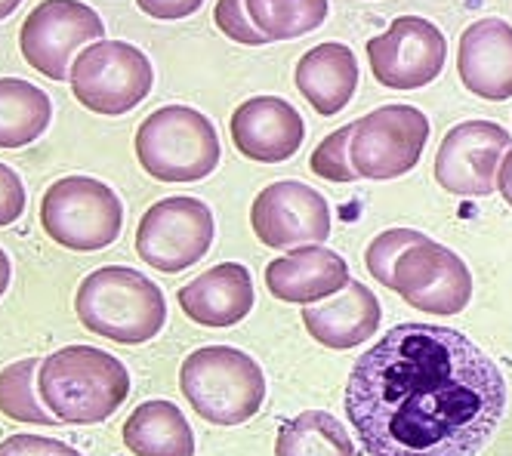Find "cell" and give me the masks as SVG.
Masks as SVG:
<instances>
[{"mask_svg":"<svg viewBox=\"0 0 512 456\" xmlns=\"http://www.w3.org/2000/svg\"><path fill=\"white\" fill-rule=\"evenodd\" d=\"M506 410L500 367L454 327L398 324L364 352L346 416L368 456H475Z\"/></svg>","mask_w":512,"mask_h":456,"instance_id":"6da1fadb","label":"cell"},{"mask_svg":"<svg viewBox=\"0 0 512 456\" xmlns=\"http://www.w3.org/2000/svg\"><path fill=\"white\" fill-rule=\"evenodd\" d=\"M130 370L96 346H65L38 364L44 407L68 426H99L130 398Z\"/></svg>","mask_w":512,"mask_h":456,"instance_id":"7a4b0ae2","label":"cell"},{"mask_svg":"<svg viewBox=\"0 0 512 456\" xmlns=\"http://www.w3.org/2000/svg\"><path fill=\"white\" fill-rule=\"evenodd\" d=\"M75 312L90 333L121 346H142L167 324V299L152 278L130 265H102L81 281Z\"/></svg>","mask_w":512,"mask_h":456,"instance_id":"3957f363","label":"cell"},{"mask_svg":"<svg viewBox=\"0 0 512 456\" xmlns=\"http://www.w3.org/2000/svg\"><path fill=\"white\" fill-rule=\"evenodd\" d=\"M182 398L213 426H241L266 401V376L247 352L235 346L195 349L179 367Z\"/></svg>","mask_w":512,"mask_h":456,"instance_id":"277c9868","label":"cell"},{"mask_svg":"<svg viewBox=\"0 0 512 456\" xmlns=\"http://www.w3.org/2000/svg\"><path fill=\"white\" fill-rule=\"evenodd\" d=\"M136 161L158 182H198L219 164V133L192 105H161L136 130Z\"/></svg>","mask_w":512,"mask_h":456,"instance_id":"5b68a950","label":"cell"},{"mask_svg":"<svg viewBox=\"0 0 512 456\" xmlns=\"http://www.w3.org/2000/svg\"><path fill=\"white\" fill-rule=\"evenodd\" d=\"M41 225L50 241L75 253L115 244L124 228V204L112 185L93 176L56 179L41 198Z\"/></svg>","mask_w":512,"mask_h":456,"instance_id":"8992f818","label":"cell"},{"mask_svg":"<svg viewBox=\"0 0 512 456\" xmlns=\"http://www.w3.org/2000/svg\"><path fill=\"white\" fill-rule=\"evenodd\" d=\"M75 99L93 114H127L155 87L152 59L127 41H102L84 47L68 68Z\"/></svg>","mask_w":512,"mask_h":456,"instance_id":"52a82bcc","label":"cell"},{"mask_svg":"<svg viewBox=\"0 0 512 456\" xmlns=\"http://www.w3.org/2000/svg\"><path fill=\"white\" fill-rule=\"evenodd\" d=\"M429 118L414 105H380L352 124L349 161L361 179H398L417 167L429 142Z\"/></svg>","mask_w":512,"mask_h":456,"instance_id":"ba28073f","label":"cell"},{"mask_svg":"<svg viewBox=\"0 0 512 456\" xmlns=\"http://www.w3.org/2000/svg\"><path fill=\"white\" fill-rule=\"evenodd\" d=\"M102 37L105 22L84 0H41L22 22L19 50L44 78L68 81L75 56Z\"/></svg>","mask_w":512,"mask_h":456,"instance_id":"9c48e42d","label":"cell"},{"mask_svg":"<svg viewBox=\"0 0 512 456\" xmlns=\"http://www.w3.org/2000/svg\"><path fill=\"white\" fill-rule=\"evenodd\" d=\"M213 235V210L198 198L173 195L142 213L136 228V253L152 269L176 275L207 256Z\"/></svg>","mask_w":512,"mask_h":456,"instance_id":"30bf717a","label":"cell"},{"mask_svg":"<svg viewBox=\"0 0 512 456\" xmlns=\"http://www.w3.org/2000/svg\"><path fill=\"white\" fill-rule=\"evenodd\" d=\"M389 290L426 315H457L472 299V275L454 250L423 238L398 256Z\"/></svg>","mask_w":512,"mask_h":456,"instance_id":"8fae6325","label":"cell"},{"mask_svg":"<svg viewBox=\"0 0 512 456\" xmlns=\"http://www.w3.org/2000/svg\"><path fill=\"white\" fill-rule=\"evenodd\" d=\"M374 78L389 90H420L445 68L448 41L423 16H398L380 37L368 41Z\"/></svg>","mask_w":512,"mask_h":456,"instance_id":"7c38bea8","label":"cell"},{"mask_svg":"<svg viewBox=\"0 0 512 456\" xmlns=\"http://www.w3.org/2000/svg\"><path fill=\"white\" fill-rule=\"evenodd\" d=\"M253 235L272 250L324 244L331 238V204L321 192L297 179L266 185L250 207Z\"/></svg>","mask_w":512,"mask_h":456,"instance_id":"4fadbf2b","label":"cell"},{"mask_svg":"<svg viewBox=\"0 0 512 456\" xmlns=\"http://www.w3.org/2000/svg\"><path fill=\"white\" fill-rule=\"evenodd\" d=\"M512 145L509 130L494 121H463L438 145L435 179L451 195L485 198L497 192V167Z\"/></svg>","mask_w":512,"mask_h":456,"instance_id":"5bb4252c","label":"cell"},{"mask_svg":"<svg viewBox=\"0 0 512 456\" xmlns=\"http://www.w3.org/2000/svg\"><path fill=\"white\" fill-rule=\"evenodd\" d=\"M306 121L281 96H253L232 114V142L256 164H281L300 151Z\"/></svg>","mask_w":512,"mask_h":456,"instance_id":"9a60e30c","label":"cell"},{"mask_svg":"<svg viewBox=\"0 0 512 456\" xmlns=\"http://www.w3.org/2000/svg\"><path fill=\"white\" fill-rule=\"evenodd\" d=\"M349 281L346 259L321 244L294 247L266 265L269 293L281 302H294V306H315L321 299H331Z\"/></svg>","mask_w":512,"mask_h":456,"instance_id":"2e32d148","label":"cell"},{"mask_svg":"<svg viewBox=\"0 0 512 456\" xmlns=\"http://www.w3.org/2000/svg\"><path fill=\"white\" fill-rule=\"evenodd\" d=\"M457 71L469 93L488 102L512 99V25L503 19L472 22L460 37Z\"/></svg>","mask_w":512,"mask_h":456,"instance_id":"e0dca14e","label":"cell"},{"mask_svg":"<svg viewBox=\"0 0 512 456\" xmlns=\"http://www.w3.org/2000/svg\"><path fill=\"white\" fill-rule=\"evenodd\" d=\"M176 299L189 321L223 330L241 324L250 315L256 290L250 272L241 262H219L204 275L192 278L186 287H179Z\"/></svg>","mask_w":512,"mask_h":456,"instance_id":"ac0fdd59","label":"cell"},{"mask_svg":"<svg viewBox=\"0 0 512 456\" xmlns=\"http://www.w3.org/2000/svg\"><path fill=\"white\" fill-rule=\"evenodd\" d=\"M380 318V299L361 281H349L327 302H315V306L303 309V324L309 336L334 352H346L368 342L380 330Z\"/></svg>","mask_w":512,"mask_h":456,"instance_id":"d6986e66","label":"cell"},{"mask_svg":"<svg viewBox=\"0 0 512 456\" xmlns=\"http://www.w3.org/2000/svg\"><path fill=\"white\" fill-rule=\"evenodd\" d=\"M297 90L318 114H337L358 90V62L346 44H318L297 62Z\"/></svg>","mask_w":512,"mask_h":456,"instance_id":"ffe728a7","label":"cell"},{"mask_svg":"<svg viewBox=\"0 0 512 456\" xmlns=\"http://www.w3.org/2000/svg\"><path fill=\"white\" fill-rule=\"evenodd\" d=\"M124 444L133 456H195V432L173 401H142L124 423Z\"/></svg>","mask_w":512,"mask_h":456,"instance_id":"44dd1931","label":"cell"},{"mask_svg":"<svg viewBox=\"0 0 512 456\" xmlns=\"http://www.w3.org/2000/svg\"><path fill=\"white\" fill-rule=\"evenodd\" d=\"M53 121V99L31 81L0 78V148H25Z\"/></svg>","mask_w":512,"mask_h":456,"instance_id":"7402d4cb","label":"cell"},{"mask_svg":"<svg viewBox=\"0 0 512 456\" xmlns=\"http://www.w3.org/2000/svg\"><path fill=\"white\" fill-rule=\"evenodd\" d=\"M275 456H355V444L337 416L306 410L281 426Z\"/></svg>","mask_w":512,"mask_h":456,"instance_id":"603a6c76","label":"cell"},{"mask_svg":"<svg viewBox=\"0 0 512 456\" xmlns=\"http://www.w3.org/2000/svg\"><path fill=\"white\" fill-rule=\"evenodd\" d=\"M247 16L266 41H297L315 31L331 4L327 0H244Z\"/></svg>","mask_w":512,"mask_h":456,"instance_id":"cb8c5ba5","label":"cell"},{"mask_svg":"<svg viewBox=\"0 0 512 456\" xmlns=\"http://www.w3.org/2000/svg\"><path fill=\"white\" fill-rule=\"evenodd\" d=\"M38 364L41 361L22 358L0 370V413L25 426H56L59 423L56 416L44 410V401L34 398V373H38Z\"/></svg>","mask_w":512,"mask_h":456,"instance_id":"d4e9b609","label":"cell"},{"mask_svg":"<svg viewBox=\"0 0 512 456\" xmlns=\"http://www.w3.org/2000/svg\"><path fill=\"white\" fill-rule=\"evenodd\" d=\"M423 238H426V235L417 232V228H389V232L377 235V238L368 244V253H364V262H368V272H371L380 284L392 287V269H395L398 256L405 253L408 247L420 244Z\"/></svg>","mask_w":512,"mask_h":456,"instance_id":"484cf974","label":"cell"},{"mask_svg":"<svg viewBox=\"0 0 512 456\" xmlns=\"http://www.w3.org/2000/svg\"><path fill=\"white\" fill-rule=\"evenodd\" d=\"M349 139H352V124L340 127L327 139H321V145L312 151V158H309L312 173L321 179H331V182L358 179V173L352 170V161H349Z\"/></svg>","mask_w":512,"mask_h":456,"instance_id":"4316f807","label":"cell"},{"mask_svg":"<svg viewBox=\"0 0 512 456\" xmlns=\"http://www.w3.org/2000/svg\"><path fill=\"white\" fill-rule=\"evenodd\" d=\"M213 19H216L219 31H223L226 37H232V41L244 44V47H263V44H269L266 37L256 31V25L250 22L244 0H216Z\"/></svg>","mask_w":512,"mask_h":456,"instance_id":"83f0119b","label":"cell"},{"mask_svg":"<svg viewBox=\"0 0 512 456\" xmlns=\"http://www.w3.org/2000/svg\"><path fill=\"white\" fill-rule=\"evenodd\" d=\"M0 456H84V453L50 435L19 432L0 441Z\"/></svg>","mask_w":512,"mask_h":456,"instance_id":"f1b7e54d","label":"cell"},{"mask_svg":"<svg viewBox=\"0 0 512 456\" xmlns=\"http://www.w3.org/2000/svg\"><path fill=\"white\" fill-rule=\"evenodd\" d=\"M25 185L19 179V173L0 161V228L13 225L22 213H25Z\"/></svg>","mask_w":512,"mask_h":456,"instance_id":"f546056e","label":"cell"},{"mask_svg":"<svg viewBox=\"0 0 512 456\" xmlns=\"http://www.w3.org/2000/svg\"><path fill=\"white\" fill-rule=\"evenodd\" d=\"M136 7L161 22H176V19H186L192 13H198L204 7V0H136Z\"/></svg>","mask_w":512,"mask_h":456,"instance_id":"4dcf8cb0","label":"cell"},{"mask_svg":"<svg viewBox=\"0 0 512 456\" xmlns=\"http://www.w3.org/2000/svg\"><path fill=\"white\" fill-rule=\"evenodd\" d=\"M497 192H500L503 201L512 207V145H509V151H506L503 161H500V167H497Z\"/></svg>","mask_w":512,"mask_h":456,"instance_id":"1f68e13d","label":"cell"},{"mask_svg":"<svg viewBox=\"0 0 512 456\" xmlns=\"http://www.w3.org/2000/svg\"><path fill=\"white\" fill-rule=\"evenodd\" d=\"M10 281H13V262L4 253V247H0V299H4V293L10 290Z\"/></svg>","mask_w":512,"mask_h":456,"instance_id":"d6a6232c","label":"cell"},{"mask_svg":"<svg viewBox=\"0 0 512 456\" xmlns=\"http://www.w3.org/2000/svg\"><path fill=\"white\" fill-rule=\"evenodd\" d=\"M19 4H22V0H0V22L10 19L19 10Z\"/></svg>","mask_w":512,"mask_h":456,"instance_id":"836d02e7","label":"cell"}]
</instances>
